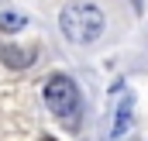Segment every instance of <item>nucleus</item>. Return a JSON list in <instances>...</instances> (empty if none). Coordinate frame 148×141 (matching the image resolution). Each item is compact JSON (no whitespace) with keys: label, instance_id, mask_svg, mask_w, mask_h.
I'll return each instance as SVG.
<instances>
[{"label":"nucleus","instance_id":"nucleus-2","mask_svg":"<svg viewBox=\"0 0 148 141\" xmlns=\"http://www.w3.org/2000/svg\"><path fill=\"white\" fill-rule=\"evenodd\" d=\"M45 103H48V110H52L55 117L69 120L76 114V107H79V90H76V83L69 76H52V79L45 83Z\"/></svg>","mask_w":148,"mask_h":141},{"label":"nucleus","instance_id":"nucleus-4","mask_svg":"<svg viewBox=\"0 0 148 141\" xmlns=\"http://www.w3.org/2000/svg\"><path fill=\"white\" fill-rule=\"evenodd\" d=\"M0 28H3V31H21V28H24V14H10V10L0 14Z\"/></svg>","mask_w":148,"mask_h":141},{"label":"nucleus","instance_id":"nucleus-5","mask_svg":"<svg viewBox=\"0 0 148 141\" xmlns=\"http://www.w3.org/2000/svg\"><path fill=\"white\" fill-rule=\"evenodd\" d=\"M41 141H55V138H41Z\"/></svg>","mask_w":148,"mask_h":141},{"label":"nucleus","instance_id":"nucleus-3","mask_svg":"<svg viewBox=\"0 0 148 141\" xmlns=\"http://www.w3.org/2000/svg\"><path fill=\"white\" fill-rule=\"evenodd\" d=\"M0 59H3V66H10V69H24V66L35 62V55H31L28 48H14V45L0 48Z\"/></svg>","mask_w":148,"mask_h":141},{"label":"nucleus","instance_id":"nucleus-1","mask_svg":"<svg viewBox=\"0 0 148 141\" xmlns=\"http://www.w3.org/2000/svg\"><path fill=\"white\" fill-rule=\"evenodd\" d=\"M103 28H107V14L97 3H90V0H73L59 14V31L66 35V41H73V45L97 41V38L103 35Z\"/></svg>","mask_w":148,"mask_h":141}]
</instances>
